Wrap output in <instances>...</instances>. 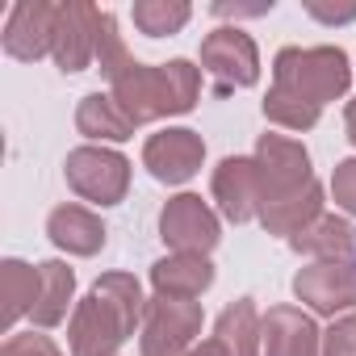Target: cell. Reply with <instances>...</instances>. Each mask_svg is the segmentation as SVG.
Listing matches in <instances>:
<instances>
[{"label":"cell","mask_w":356,"mask_h":356,"mask_svg":"<svg viewBox=\"0 0 356 356\" xmlns=\"http://www.w3.org/2000/svg\"><path fill=\"white\" fill-rule=\"evenodd\" d=\"M97 63L113 88V101L143 126L168 113H189L202 97V67H193L189 59H172V63H138L130 59L122 34H118V17L101 13V38H97Z\"/></svg>","instance_id":"obj_1"},{"label":"cell","mask_w":356,"mask_h":356,"mask_svg":"<svg viewBox=\"0 0 356 356\" xmlns=\"http://www.w3.org/2000/svg\"><path fill=\"white\" fill-rule=\"evenodd\" d=\"M143 310L147 302L130 273L101 277L72 314V327H67L72 356H113L122 339L134 335V327L143 323Z\"/></svg>","instance_id":"obj_2"},{"label":"cell","mask_w":356,"mask_h":356,"mask_svg":"<svg viewBox=\"0 0 356 356\" xmlns=\"http://www.w3.org/2000/svg\"><path fill=\"white\" fill-rule=\"evenodd\" d=\"M352 67L339 47H285L273 59V88H285L310 105H327L348 92Z\"/></svg>","instance_id":"obj_3"},{"label":"cell","mask_w":356,"mask_h":356,"mask_svg":"<svg viewBox=\"0 0 356 356\" xmlns=\"http://www.w3.org/2000/svg\"><path fill=\"white\" fill-rule=\"evenodd\" d=\"M67 185L92 206H118L130 189V159L109 147H76L63 159Z\"/></svg>","instance_id":"obj_4"},{"label":"cell","mask_w":356,"mask_h":356,"mask_svg":"<svg viewBox=\"0 0 356 356\" xmlns=\"http://www.w3.org/2000/svg\"><path fill=\"white\" fill-rule=\"evenodd\" d=\"M256 172H260V210L277 206L293 193H302L314 176H310V155L302 143L285 134H260L256 143Z\"/></svg>","instance_id":"obj_5"},{"label":"cell","mask_w":356,"mask_h":356,"mask_svg":"<svg viewBox=\"0 0 356 356\" xmlns=\"http://www.w3.org/2000/svg\"><path fill=\"white\" fill-rule=\"evenodd\" d=\"M202 335V306L181 298H151L143 310V356H185L193 339Z\"/></svg>","instance_id":"obj_6"},{"label":"cell","mask_w":356,"mask_h":356,"mask_svg":"<svg viewBox=\"0 0 356 356\" xmlns=\"http://www.w3.org/2000/svg\"><path fill=\"white\" fill-rule=\"evenodd\" d=\"M202 72L214 76L218 92L252 88L260 80V51H256L252 34H243L235 26H218L214 34H206V42H202Z\"/></svg>","instance_id":"obj_7"},{"label":"cell","mask_w":356,"mask_h":356,"mask_svg":"<svg viewBox=\"0 0 356 356\" xmlns=\"http://www.w3.org/2000/svg\"><path fill=\"white\" fill-rule=\"evenodd\" d=\"M159 239L168 248H176V252H197V256H206L222 235H218L214 210L202 197L181 193V197H172L163 206V214H159Z\"/></svg>","instance_id":"obj_8"},{"label":"cell","mask_w":356,"mask_h":356,"mask_svg":"<svg viewBox=\"0 0 356 356\" xmlns=\"http://www.w3.org/2000/svg\"><path fill=\"white\" fill-rule=\"evenodd\" d=\"M202 159H206V143L193 130H159L143 147V168L155 176L159 185H185V181H193Z\"/></svg>","instance_id":"obj_9"},{"label":"cell","mask_w":356,"mask_h":356,"mask_svg":"<svg viewBox=\"0 0 356 356\" xmlns=\"http://www.w3.org/2000/svg\"><path fill=\"white\" fill-rule=\"evenodd\" d=\"M97 38H101V9L80 5V0H72V5H59L55 47H51L59 72H67V76L84 72V67L97 59Z\"/></svg>","instance_id":"obj_10"},{"label":"cell","mask_w":356,"mask_h":356,"mask_svg":"<svg viewBox=\"0 0 356 356\" xmlns=\"http://www.w3.org/2000/svg\"><path fill=\"white\" fill-rule=\"evenodd\" d=\"M293 293H298V302H306L318 314H339V310L356 306V264L314 260L310 268H302L293 277Z\"/></svg>","instance_id":"obj_11"},{"label":"cell","mask_w":356,"mask_h":356,"mask_svg":"<svg viewBox=\"0 0 356 356\" xmlns=\"http://www.w3.org/2000/svg\"><path fill=\"white\" fill-rule=\"evenodd\" d=\"M55 22H59V5H42V0H22L9 9L5 22V51L13 59H42L55 47Z\"/></svg>","instance_id":"obj_12"},{"label":"cell","mask_w":356,"mask_h":356,"mask_svg":"<svg viewBox=\"0 0 356 356\" xmlns=\"http://www.w3.org/2000/svg\"><path fill=\"white\" fill-rule=\"evenodd\" d=\"M323 335L298 306H273L260 318V356H318Z\"/></svg>","instance_id":"obj_13"},{"label":"cell","mask_w":356,"mask_h":356,"mask_svg":"<svg viewBox=\"0 0 356 356\" xmlns=\"http://www.w3.org/2000/svg\"><path fill=\"white\" fill-rule=\"evenodd\" d=\"M214 202L231 222H252L260 218V172L256 159L231 155L214 168Z\"/></svg>","instance_id":"obj_14"},{"label":"cell","mask_w":356,"mask_h":356,"mask_svg":"<svg viewBox=\"0 0 356 356\" xmlns=\"http://www.w3.org/2000/svg\"><path fill=\"white\" fill-rule=\"evenodd\" d=\"M151 285H155L159 298L193 302L214 285V264L206 256H197V252H172V256L151 264Z\"/></svg>","instance_id":"obj_15"},{"label":"cell","mask_w":356,"mask_h":356,"mask_svg":"<svg viewBox=\"0 0 356 356\" xmlns=\"http://www.w3.org/2000/svg\"><path fill=\"white\" fill-rule=\"evenodd\" d=\"M47 235H51L55 248H63V252H72V256H97V252L105 248V227H101V218H97L92 210H84V206H59V210H51Z\"/></svg>","instance_id":"obj_16"},{"label":"cell","mask_w":356,"mask_h":356,"mask_svg":"<svg viewBox=\"0 0 356 356\" xmlns=\"http://www.w3.org/2000/svg\"><path fill=\"white\" fill-rule=\"evenodd\" d=\"M76 126H80V134L109 138V143H122V138H130L138 130V122L113 101V92H88L80 101V109H76Z\"/></svg>","instance_id":"obj_17"},{"label":"cell","mask_w":356,"mask_h":356,"mask_svg":"<svg viewBox=\"0 0 356 356\" xmlns=\"http://www.w3.org/2000/svg\"><path fill=\"white\" fill-rule=\"evenodd\" d=\"M318 214H323V185L310 181L302 193H293V197H285V202H277V206H264V210H260V222H264L268 235L293 239V235L306 231Z\"/></svg>","instance_id":"obj_18"},{"label":"cell","mask_w":356,"mask_h":356,"mask_svg":"<svg viewBox=\"0 0 356 356\" xmlns=\"http://www.w3.org/2000/svg\"><path fill=\"white\" fill-rule=\"evenodd\" d=\"M289 248L302 256H314V260H343L356 248V231L335 214H318L306 231H298L289 239Z\"/></svg>","instance_id":"obj_19"},{"label":"cell","mask_w":356,"mask_h":356,"mask_svg":"<svg viewBox=\"0 0 356 356\" xmlns=\"http://www.w3.org/2000/svg\"><path fill=\"white\" fill-rule=\"evenodd\" d=\"M38 277H42V289H38V306H34L30 318L38 327H55V323L67 318V306H72V293H76V273L59 260H42Z\"/></svg>","instance_id":"obj_20"},{"label":"cell","mask_w":356,"mask_h":356,"mask_svg":"<svg viewBox=\"0 0 356 356\" xmlns=\"http://www.w3.org/2000/svg\"><path fill=\"white\" fill-rule=\"evenodd\" d=\"M214 339L222 343L227 356H260V314H256L252 298H239L235 306L222 310Z\"/></svg>","instance_id":"obj_21"},{"label":"cell","mask_w":356,"mask_h":356,"mask_svg":"<svg viewBox=\"0 0 356 356\" xmlns=\"http://www.w3.org/2000/svg\"><path fill=\"white\" fill-rule=\"evenodd\" d=\"M38 289H42L38 268H30V264H22V260H5V264H0V293H5V327H13L22 314H34V306H38Z\"/></svg>","instance_id":"obj_22"},{"label":"cell","mask_w":356,"mask_h":356,"mask_svg":"<svg viewBox=\"0 0 356 356\" xmlns=\"http://www.w3.org/2000/svg\"><path fill=\"white\" fill-rule=\"evenodd\" d=\"M134 26L147 34V38H163V34H181L193 17V9L185 0H138L130 9Z\"/></svg>","instance_id":"obj_23"},{"label":"cell","mask_w":356,"mask_h":356,"mask_svg":"<svg viewBox=\"0 0 356 356\" xmlns=\"http://www.w3.org/2000/svg\"><path fill=\"white\" fill-rule=\"evenodd\" d=\"M318 113H323L318 105H310V101H302L285 88H268V97H264V118L285 126V130H310L318 122Z\"/></svg>","instance_id":"obj_24"},{"label":"cell","mask_w":356,"mask_h":356,"mask_svg":"<svg viewBox=\"0 0 356 356\" xmlns=\"http://www.w3.org/2000/svg\"><path fill=\"white\" fill-rule=\"evenodd\" d=\"M331 193H335V206H339L343 214H356V159H343V163H335Z\"/></svg>","instance_id":"obj_25"},{"label":"cell","mask_w":356,"mask_h":356,"mask_svg":"<svg viewBox=\"0 0 356 356\" xmlns=\"http://www.w3.org/2000/svg\"><path fill=\"white\" fill-rule=\"evenodd\" d=\"M323 356H356V314L339 318L323 335Z\"/></svg>","instance_id":"obj_26"},{"label":"cell","mask_w":356,"mask_h":356,"mask_svg":"<svg viewBox=\"0 0 356 356\" xmlns=\"http://www.w3.org/2000/svg\"><path fill=\"white\" fill-rule=\"evenodd\" d=\"M0 356H63L59 348H55V339L51 335H13V339H5V348H0Z\"/></svg>","instance_id":"obj_27"},{"label":"cell","mask_w":356,"mask_h":356,"mask_svg":"<svg viewBox=\"0 0 356 356\" xmlns=\"http://www.w3.org/2000/svg\"><path fill=\"white\" fill-rule=\"evenodd\" d=\"M306 13H310V17H318V22H335V26H343V22H352V17H356V5L331 9V5H318V0H310V5H306Z\"/></svg>","instance_id":"obj_28"},{"label":"cell","mask_w":356,"mask_h":356,"mask_svg":"<svg viewBox=\"0 0 356 356\" xmlns=\"http://www.w3.org/2000/svg\"><path fill=\"white\" fill-rule=\"evenodd\" d=\"M273 5H214V17H260Z\"/></svg>","instance_id":"obj_29"},{"label":"cell","mask_w":356,"mask_h":356,"mask_svg":"<svg viewBox=\"0 0 356 356\" xmlns=\"http://www.w3.org/2000/svg\"><path fill=\"white\" fill-rule=\"evenodd\" d=\"M185 356H227V352H222V343H218V339H214V335H210V339H206V343H197V348H189V352H185Z\"/></svg>","instance_id":"obj_30"},{"label":"cell","mask_w":356,"mask_h":356,"mask_svg":"<svg viewBox=\"0 0 356 356\" xmlns=\"http://www.w3.org/2000/svg\"><path fill=\"white\" fill-rule=\"evenodd\" d=\"M343 122H348V138L356 143V97L348 101V113H343Z\"/></svg>","instance_id":"obj_31"}]
</instances>
